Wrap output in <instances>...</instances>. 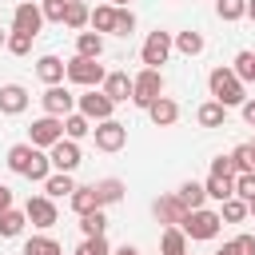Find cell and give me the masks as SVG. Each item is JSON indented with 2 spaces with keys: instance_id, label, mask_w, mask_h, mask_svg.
I'll return each mask as SVG.
<instances>
[{
  "instance_id": "cell-1",
  "label": "cell",
  "mask_w": 255,
  "mask_h": 255,
  "mask_svg": "<svg viewBox=\"0 0 255 255\" xmlns=\"http://www.w3.org/2000/svg\"><path fill=\"white\" fill-rule=\"evenodd\" d=\"M8 167H12L16 175L32 179V183H44V179L52 175L48 151H40V147H32V143H12V147H8Z\"/></svg>"
},
{
  "instance_id": "cell-2",
  "label": "cell",
  "mask_w": 255,
  "mask_h": 255,
  "mask_svg": "<svg viewBox=\"0 0 255 255\" xmlns=\"http://www.w3.org/2000/svg\"><path fill=\"white\" fill-rule=\"evenodd\" d=\"M207 88H211V100L223 104V108H239V104L247 100V84H239L231 68H211Z\"/></svg>"
},
{
  "instance_id": "cell-3",
  "label": "cell",
  "mask_w": 255,
  "mask_h": 255,
  "mask_svg": "<svg viewBox=\"0 0 255 255\" xmlns=\"http://www.w3.org/2000/svg\"><path fill=\"white\" fill-rule=\"evenodd\" d=\"M179 231H183L187 239H215V235L223 231V219H219V211H211V207H195V211L183 215Z\"/></svg>"
},
{
  "instance_id": "cell-4",
  "label": "cell",
  "mask_w": 255,
  "mask_h": 255,
  "mask_svg": "<svg viewBox=\"0 0 255 255\" xmlns=\"http://www.w3.org/2000/svg\"><path fill=\"white\" fill-rule=\"evenodd\" d=\"M159 96H163V72H159V68H143L139 76H131V104H135V108L147 112Z\"/></svg>"
},
{
  "instance_id": "cell-5",
  "label": "cell",
  "mask_w": 255,
  "mask_h": 255,
  "mask_svg": "<svg viewBox=\"0 0 255 255\" xmlns=\"http://www.w3.org/2000/svg\"><path fill=\"white\" fill-rule=\"evenodd\" d=\"M104 64L100 60H84V56H72L68 64H64V80H72V84H80V88H100L104 84Z\"/></svg>"
},
{
  "instance_id": "cell-6",
  "label": "cell",
  "mask_w": 255,
  "mask_h": 255,
  "mask_svg": "<svg viewBox=\"0 0 255 255\" xmlns=\"http://www.w3.org/2000/svg\"><path fill=\"white\" fill-rule=\"evenodd\" d=\"M76 112H80L84 120H92V124H104V120H112L116 104H112L100 88H88L84 96H76Z\"/></svg>"
},
{
  "instance_id": "cell-7",
  "label": "cell",
  "mask_w": 255,
  "mask_h": 255,
  "mask_svg": "<svg viewBox=\"0 0 255 255\" xmlns=\"http://www.w3.org/2000/svg\"><path fill=\"white\" fill-rule=\"evenodd\" d=\"M60 139H64V120H56V116H40V120H32V128H28V143H32V147L48 151V147L60 143Z\"/></svg>"
},
{
  "instance_id": "cell-8",
  "label": "cell",
  "mask_w": 255,
  "mask_h": 255,
  "mask_svg": "<svg viewBox=\"0 0 255 255\" xmlns=\"http://www.w3.org/2000/svg\"><path fill=\"white\" fill-rule=\"evenodd\" d=\"M24 219H28L32 227H40V231L56 227V219H60L56 199H48V195H28V203H24Z\"/></svg>"
},
{
  "instance_id": "cell-9",
  "label": "cell",
  "mask_w": 255,
  "mask_h": 255,
  "mask_svg": "<svg viewBox=\"0 0 255 255\" xmlns=\"http://www.w3.org/2000/svg\"><path fill=\"white\" fill-rule=\"evenodd\" d=\"M92 139H96L100 151H120V147L128 143V124H120V120L112 116V120H104V124L92 128Z\"/></svg>"
},
{
  "instance_id": "cell-10",
  "label": "cell",
  "mask_w": 255,
  "mask_h": 255,
  "mask_svg": "<svg viewBox=\"0 0 255 255\" xmlns=\"http://www.w3.org/2000/svg\"><path fill=\"white\" fill-rule=\"evenodd\" d=\"M167 56H171V32H151L147 40H143V48H139V60H143V68H159V64H167Z\"/></svg>"
},
{
  "instance_id": "cell-11",
  "label": "cell",
  "mask_w": 255,
  "mask_h": 255,
  "mask_svg": "<svg viewBox=\"0 0 255 255\" xmlns=\"http://www.w3.org/2000/svg\"><path fill=\"white\" fill-rule=\"evenodd\" d=\"M48 159H52V171L72 175V171L80 167L84 151H80V143H76V139H60V143H52V147H48Z\"/></svg>"
},
{
  "instance_id": "cell-12",
  "label": "cell",
  "mask_w": 255,
  "mask_h": 255,
  "mask_svg": "<svg viewBox=\"0 0 255 255\" xmlns=\"http://www.w3.org/2000/svg\"><path fill=\"white\" fill-rule=\"evenodd\" d=\"M40 104H44V116H56V120H64V116H72V112H76V96H72L64 84L48 88V92L40 96Z\"/></svg>"
},
{
  "instance_id": "cell-13",
  "label": "cell",
  "mask_w": 255,
  "mask_h": 255,
  "mask_svg": "<svg viewBox=\"0 0 255 255\" xmlns=\"http://www.w3.org/2000/svg\"><path fill=\"white\" fill-rule=\"evenodd\" d=\"M40 28H44L40 4H32V0L16 4V12H12V32H28V36H40Z\"/></svg>"
},
{
  "instance_id": "cell-14",
  "label": "cell",
  "mask_w": 255,
  "mask_h": 255,
  "mask_svg": "<svg viewBox=\"0 0 255 255\" xmlns=\"http://www.w3.org/2000/svg\"><path fill=\"white\" fill-rule=\"evenodd\" d=\"M151 215H155L163 227H179L183 215H187V207H183V203L175 199V191H171V195H159V199L151 203Z\"/></svg>"
},
{
  "instance_id": "cell-15",
  "label": "cell",
  "mask_w": 255,
  "mask_h": 255,
  "mask_svg": "<svg viewBox=\"0 0 255 255\" xmlns=\"http://www.w3.org/2000/svg\"><path fill=\"white\" fill-rule=\"evenodd\" d=\"M100 92H104L112 104H128V100H131V76H128V72H108L104 84H100Z\"/></svg>"
},
{
  "instance_id": "cell-16",
  "label": "cell",
  "mask_w": 255,
  "mask_h": 255,
  "mask_svg": "<svg viewBox=\"0 0 255 255\" xmlns=\"http://www.w3.org/2000/svg\"><path fill=\"white\" fill-rule=\"evenodd\" d=\"M28 108V88L24 84H0V116H20Z\"/></svg>"
},
{
  "instance_id": "cell-17",
  "label": "cell",
  "mask_w": 255,
  "mask_h": 255,
  "mask_svg": "<svg viewBox=\"0 0 255 255\" xmlns=\"http://www.w3.org/2000/svg\"><path fill=\"white\" fill-rule=\"evenodd\" d=\"M147 116H151V124H155V128H171V124L179 120V104H175L171 96H159V100L147 108Z\"/></svg>"
},
{
  "instance_id": "cell-18",
  "label": "cell",
  "mask_w": 255,
  "mask_h": 255,
  "mask_svg": "<svg viewBox=\"0 0 255 255\" xmlns=\"http://www.w3.org/2000/svg\"><path fill=\"white\" fill-rule=\"evenodd\" d=\"M36 76H40L48 88L64 84V60H60V56H52V52H48V56H40V60H36Z\"/></svg>"
},
{
  "instance_id": "cell-19",
  "label": "cell",
  "mask_w": 255,
  "mask_h": 255,
  "mask_svg": "<svg viewBox=\"0 0 255 255\" xmlns=\"http://www.w3.org/2000/svg\"><path fill=\"white\" fill-rule=\"evenodd\" d=\"M195 124H199V128H223V124H227V108L215 104V100H207V104L195 108Z\"/></svg>"
},
{
  "instance_id": "cell-20",
  "label": "cell",
  "mask_w": 255,
  "mask_h": 255,
  "mask_svg": "<svg viewBox=\"0 0 255 255\" xmlns=\"http://www.w3.org/2000/svg\"><path fill=\"white\" fill-rule=\"evenodd\" d=\"M76 56L100 60V56H104V36H100V32H76Z\"/></svg>"
},
{
  "instance_id": "cell-21",
  "label": "cell",
  "mask_w": 255,
  "mask_h": 255,
  "mask_svg": "<svg viewBox=\"0 0 255 255\" xmlns=\"http://www.w3.org/2000/svg\"><path fill=\"white\" fill-rule=\"evenodd\" d=\"M171 48H175V52H183V56H199L207 44H203V32L187 28V32H175V36H171Z\"/></svg>"
},
{
  "instance_id": "cell-22",
  "label": "cell",
  "mask_w": 255,
  "mask_h": 255,
  "mask_svg": "<svg viewBox=\"0 0 255 255\" xmlns=\"http://www.w3.org/2000/svg\"><path fill=\"white\" fill-rule=\"evenodd\" d=\"M72 191H76V179L64 175V171H52V175L44 179V195H48V199H68Z\"/></svg>"
},
{
  "instance_id": "cell-23",
  "label": "cell",
  "mask_w": 255,
  "mask_h": 255,
  "mask_svg": "<svg viewBox=\"0 0 255 255\" xmlns=\"http://www.w3.org/2000/svg\"><path fill=\"white\" fill-rule=\"evenodd\" d=\"M203 191H207V199L223 203V199L235 195V179H231V175H207V179H203Z\"/></svg>"
},
{
  "instance_id": "cell-24",
  "label": "cell",
  "mask_w": 255,
  "mask_h": 255,
  "mask_svg": "<svg viewBox=\"0 0 255 255\" xmlns=\"http://www.w3.org/2000/svg\"><path fill=\"white\" fill-rule=\"evenodd\" d=\"M175 199L187 207V211H195V207H207V191H203V183H195V179H187V183H179V191H175Z\"/></svg>"
},
{
  "instance_id": "cell-25",
  "label": "cell",
  "mask_w": 255,
  "mask_h": 255,
  "mask_svg": "<svg viewBox=\"0 0 255 255\" xmlns=\"http://www.w3.org/2000/svg\"><path fill=\"white\" fill-rule=\"evenodd\" d=\"M68 207H72L76 215H88V211H96V207H100V203H96V187H92V183H84V187L76 183V191L68 195Z\"/></svg>"
},
{
  "instance_id": "cell-26",
  "label": "cell",
  "mask_w": 255,
  "mask_h": 255,
  "mask_svg": "<svg viewBox=\"0 0 255 255\" xmlns=\"http://www.w3.org/2000/svg\"><path fill=\"white\" fill-rule=\"evenodd\" d=\"M88 20H92V8H88L84 0H68V8H64V24H68L72 32H84Z\"/></svg>"
},
{
  "instance_id": "cell-27",
  "label": "cell",
  "mask_w": 255,
  "mask_h": 255,
  "mask_svg": "<svg viewBox=\"0 0 255 255\" xmlns=\"http://www.w3.org/2000/svg\"><path fill=\"white\" fill-rule=\"evenodd\" d=\"M159 255H187V235L179 227H163L159 235Z\"/></svg>"
},
{
  "instance_id": "cell-28",
  "label": "cell",
  "mask_w": 255,
  "mask_h": 255,
  "mask_svg": "<svg viewBox=\"0 0 255 255\" xmlns=\"http://www.w3.org/2000/svg\"><path fill=\"white\" fill-rule=\"evenodd\" d=\"M92 187H96V203H100V207H112V203L124 199V183H120V179H100V183H92Z\"/></svg>"
},
{
  "instance_id": "cell-29",
  "label": "cell",
  "mask_w": 255,
  "mask_h": 255,
  "mask_svg": "<svg viewBox=\"0 0 255 255\" xmlns=\"http://www.w3.org/2000/svg\"><path fill=\"white\" fill-rule=\"evenodd\" d=\"M92 32H100V36H108V32H116V8L112 4H100V8H92Z\"/></svg>"
},
{
  "instance_id": "cell-30",
  "label": "cell",
  "mask_w": 255,
  "mask_h": 255,
  "mask_svg": "<svg viewBox=\"0 0 255 255\" xmlns=\"http://www.w3.org/2000/svg\"><path fill=\"white\" fill-rule=\"evenodd\" d=\"M80 231H84V239H96V235H104V231H108V215H104V207H96V211L80 215Z\"/></svg>"
},
{
  "instance_id": "cell-31",
  "label": "cell",
  "mask_w": 255,
  "mask_h": 255,
  "mask_svg": "<svg viewBox=\"0 0 255 255\" xmlns=\"http://www.w3.org/2000/svg\"><path fill=\"white\" fill-rule=\"evenodd\" d=\"M24 255H64V247L52 235H32V239H24Z\"/></svg>"
},
{
  "instance_id": "cell-32",
  "label": "cell",
  "mask_w": 255,
  "mask_h": 255,
  "mask_svg": "<svg viewBox=\"0 0 255 255\" xmlns=\"http://www.w3.org/2000/svg\"><path fill=\"white\" fill-rule=\"evenodd\" d=\"M231 72H235L239 84H255V52H239L231 60Z\"/></svg>"
},
{
  "instance_id": "cell-33",
  "label": "cell",
  "mask_w": 255,
  "mask_h": 255,
  "mask_svg": "<svg viewBox=\"0 0 255 255\" xmlns=\"http://www.w3.org/2000/svg\"><path fill=\"white\" fill-rule=\"evenodd\" d=\"M84 135H92V120H84L80 112H72V116H64V139H84Z\"/></svg>"
},
{
  "instance_id": "cell-34",
  "label": "cell",
  "mask_w": 255,
  "mask_h": 255,
  "mask_svg": "<svg viewBox=\"0 0 255 255\" xmlns=\"http://www.w3.org/2000/svg\"><path fill=\"white\" fill-rule=\"evenodd\" d=\"M24 211H16V207H8L4 215H0V239H16L20 231H24Z\"/></svg>"
},
{
  "instance_id": "cell-35",
  "label": "cell",
  "mask_w": 255,
  "mask_h": 255,
  "mask_svg": "<svg viewBox=\"0 0 255 255\" xmlns=\"http://www.w3.org/2000/svg\"><path fill=\"white\" fill-rule=\"evenodd\" d=\"M231 167H235V175L255 171V147H251V143H239V147L231 151Z\"/></svg>"
},
{
  "instance_id": "cell-36",
  "label": "cell",
  "mask_w": 255,
  "mask_h": 255,
  "mask_svg": "<svg viewBox=\"0 0 255 255\" xmlns=\"http://www.w3.org/2000/svg\"><path fill=\"white\" fill-rule=\"evenodd\" d=\"M219 219H223V223H243V219H247V203L235 199V195L223 199V203H219Z\"/></svg>"
},
{
  "instance_id": "cell-37",
  "label": "cell",
  "mask_w": 255,
  "mask_h": 255,
  "mask_svg": "<svg viewBox=\"0 0 255 255\" xmlns=\"http://www.w3.org/2000/svg\"><path fill=\"white\" fill-rule=\"evenodd\" d=\"M215 12H219V20L235 24V20L247 16V0H215Z\"/></svg>"
},
{
  "instance_id": "cell-38",
  "label": "cell",
  "mask_w": 255,
  "mask_h": 255,
  "mask_svg": "<svg viewBox=\"0 0 255 255\" xmlns=\"http://www.w3.org/2000/svg\"><path fill=\"white\" fill-rule=\"evenodd\" d=\"M32 44H36V36H28V32H8V44H4V48H8L12 56H28Z\"/></svg>"
},
{
  "instance_id": "cell-39",
  "label": "cell",
  "mask_w": 255,
  "mask_h": 255,
  "mask_svg": "<svg viewBox=\"0 0 255 255\" xmlns=\"http://www.w3.org/2000/svg\"><path fill=\"white\" fill-rule=\"evenodd\" d=\"M72 255H112V247H108V235H96V239H84Z\"/></svg>"
},
{
  "instance_id": "cell-40",
  "label": "cell",
  "mask_w": 255,
  "mask_h": 255,
  "mask_svg": "<svg viewBox=\"0 0 255 255\" xmlns=\"http://www.w3.org/2000/svg\"><path fill=\"white\" fill-rule=\"evenodd\" d=\"M135 32V12L131 8H116V32L112 36H131Z\"/></svg>"
},
{
  "instance_id": "cell-41",
  "label": "cell",
  "mask_w": 255,
  "mask_h": 255,
  "mask_svg": "<svg viewBox=\"0 0 255 255\" xmlns=\"http://www.w3.org/2000/svg\"><path fill=\"white\" fill-rule=\"evenodd\" d=\"M64 8H68V0H40V16L52 24H64Z\"/></svg>"
},
{
  "instance_id": "cell-42",
  "label": "cell",
  "mask_w": 255,
  "mask_h": 255,
  "mask_svg": "<svg viewBox=\"0 0 255 255\" xmlns=\"http://www.w3.org/2000/svg\"><path fill=\"white\" fill-rule=\"evenodd\" d=\"M235 199H243V203H251V199H255V171L235 175Z\"/></svg>"
},
{
  "instance_id": "cell-43",
  "label": "cell",
  "mask_w": 255,
  "mask_h": 255,
  "mask_svg": "<svg viewBox=\"0 0 255 255\" xmlns=\"http://www.w3.org/2000/svg\"><path fill=\"white\" fill-rule=\"evenodd\" d=\"M231 247H235L239 255H255V235H251V231H243V235H235V239H231Z\"/></svg>"
},
{
  "instance_id": "cell-44",
  "label": "cell",
  "mask_w": 255,
  "mask_h": 255,
  "mask_svg": "<svg viewBox=\"0 0 255 255\" xmlns=\"http://www.w3.org/2000/svg\"><path fill=\"white\" fill-rule=\"evenodd\" d=\"M211 175H231V179H235V167H231V155H215V159H211Z\"/></svg>"
},
{
  "instance_id": "cell-45",
  "label": "cell",
  "mask_w": 255,
  "mask_h": 255,
  "mask_svg": "<svg viewBox=\"0 0 255 255\" xmlns=\"http://www.w3.org/2000/svg\"><path fill=\"white\" fill-rule=\"evenodd\" d=\"M239 112H243V120H247V124L255 128V100H251V96H247V100L239 104Z\"/></svg>"
},
{
  "instance_id": "cell-46",
  "label": "cell",
  "mask_w": 255,
  "mask_h": 255,
  "mask_svg": "<svg viewBox=\"0 0 255 255\" xmlns=\"http://www.w3.org/2000/svg\"><path fill=\"white\" fill-rule=\"evenodd\" d=\"M8 207H12V187H8V183H0V215H4Z\"/></svg>"
},
{
  "instance_id": "cell-47",
  "label": "cell",
  "mask_w": 255,
  "mask_h": 255,
  "mask_svg": "<svg viewBox=\"0 0 255 255\" xmlns=\"http://www.w3.org/2000/svg\"><path fill=\"white\" fill-rule=\"evenodd\" d=\"M112 255H139V247H131V243H124V247H116Z\"/></svg>"
},
{
  "instance_id": "cell-48",
  "label": "cell",
  "mask_w": 255,
  "mask_h": 255,
  "mask_svg": "<svg viewBox=\"0 0 255 255\" xmlns=\"http://www.w3.org/2000/svg\"><path fill=\"white\" fill-rule=\"evenodd\" d=\"M215 255H239V251H235V247H231V243H223V247H219V251H215Z\"/></svg>"
},
{
  "instance_id": "cell-49",
  "label": "cell",
  "mask_w": 255,
  "mask_h": 255,
  "mask_svg": "<svg viewBox=\"0 0 255 255\" xmlns=\"http://www.w3.org/2000/svg\"><path fill=\"white\" fill-rule=\"evenodd\" d=\"M247 20L255 24V0H247Z\"/></svg>"
},
{
  "instance_id": "cell-50",
  "label": "cell",
  "mask_w": 255,
  "mask_h": 255,
  "mask_svg": "<svg viewBox=\"0 0 255 255\" xmlns=\"http://www.w3.org/2000/svg\"><path fill=\"white\" fill-rule=\"evenodd\" d=\"M108 4H112V8H128L131 0H108Z\"/></svg>"
},
{
  "instance_id": "cell-51",
  "label": "cell",
  "mask_w": 255,
  "mask_h": 255,
  "mask_svg": "<svg viewBox=\"0 0 255 255\" xmlns=\"http://www.w3.org/2000/svg\"><path fill=\"white\" fill-rule=\"evenodd\" d=\"M247 215H255V199H251V203H247Z\"/></svg>"
},
{
  "instance_id": "cell-52",
  "label": "cell",
  "mask_w": 255,
  "mask_h": 255,
  "mask_svg": "<svg viewBox=\"0 0 255 255\" xmlns=\"http://www.w3.org/2000/svg\"><path fill=\"white\" fill-rule=\"evenodd\" d=\"M4 44H8V32H0V48H4Z\"/></svg>"
},
{
  "instance_id": "cell-53",
  "label": "cell",
  "mask_w": 255,
  "mask_h": 255,
  "mask_svg": "<svg viewBox=\"0 0 255 255\" xmlns=\"http://www.w3.org/2000/svg\"><path fill=\"white\" fill-rule=\"evenodd\" d=\"M251 147H255V139H251Z\"/></svg>"
}]
</instances>
